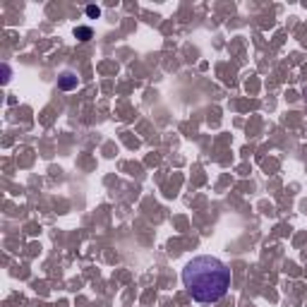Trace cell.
Returning a JSON list of instances; mask_svg holds the SVG:
<instances>
[{
	"label": "cell",
	"instance_id": "2",
	"mask_svg": "<svg viewBox=\"0 0 307 307\" xmlns=\"http://www.w3.org/2000/svg\"><path fill=\"white\" fill-rule=\"evenodd\" d=\"M77 84H79V79H77V74L70 72V70L60 72V77H58V87H60L63 91H72V89H77Z\"/></svg>",
	"mask_w": 307,
	"mask_h": 307
},
{
	"label": "cell",
	"instance_id": "4",
	"mask_svg": "<svg viewBox=\"0 0 307 307\" xmlns=\"http://www.w3.org/2000/svg\"><path fill=\"white\" fill-rule=\"evenodd\" d=\"M87 15H89L91 19H96V17H99V15H101V10H99L96 5H89V7H87Z\"/></svg>",
	"mask_w": 307,
	"mask_h": 307
},
{
	"label": "cell",
	"instance_id": "1",
	"mask_svg": "<svg viewBox=\"0 0 307 307\" xmlns=\"http://www.w3.org/2000/svg\"><path fill=\"white\" fill-rule=\"evenodd\" d=\"M182 286L195 303H218L231 288V269L211 254H199L182 269Z\"/></svg>",
	"mask_w": 307,
	"mask_h": 307
},
{
	"label": "cell",
	"instance_id": "3",
	"mask_svg": "<svg viewBox=\"0 0 307 307\" xmlns=\"http://www.w3.org/2000/svg\"><path fill=\"white\" fill-rule=\"evenodd\" d=\"M74 36L79 38V41H89V38L94 36V32H91L89 27H77V29H74Z\"/></svg>",
	"mask_w": 307,
	"mask_h": 307
}]
</instances>
